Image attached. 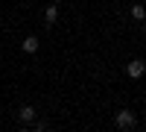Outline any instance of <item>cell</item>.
<instances>
[{
    "label": "cell",
    "mask_w": 146,
    "mask_h": 132,
    "mask_svg": "<svg viewBox=\"0 0 146 132\" xmlns=\"http://www.w3.org/2000/svg\"><path fill=\"white\" fill-rule=\"evenodd\" d=\"M114 123H117V129L129 132L131 126L137 123V121H135V112H129V109H120V112H117V117H114Z\"/></svg>",
    "instance_id": "obj_1"
},
{
    "label": "cell",
    "mask_w": 146,
    "mask_h": 132,
    "mask_svg": "<svg viewBox=\"0 0 146 132\" xmlns=\"http://www.w3.org/2000/svg\"><path fill=\"white\" fill-rule=\"evenodd\" d=\"M38 38H35V35H29V38H23V53H38Z\"/></svg>",
    "instance_id": "obj_4"
},
{
    "label": "cell",
    "mask_w": 146,
    "mask_h": 132,
    "mask_svg": "<svg viewBox=\"0 0 146 132\" xmlns=\"http://www.w3.org/2000/svg\"><path fill=\"white\" fill-rule=\"evenodd\" d=\"M18 121L21 123H35V109L32 106H21L18 109Z\"/></svg>",
    "instance_id": "obj_3"
},
{
    "label": "cell",
    "mask_w": 146,
    "mask_h": 132,
    "mask_svg": "<svg viewBox=\"0 0 146 132\" xmlns=\"http://www.w3.org/2000/svg\"><path fill=\"white\" fill-rule=\"evenodd\" d=\"M18 132H27V129H18Z\"/></svg>",
    "instance_id": "obj_8"
},
{
    "label": "cell",
    "mask_w": 146,
    "mask_h": 132,
    "mask_svg": "<svg viewBox=\"0 0 146 132\" xmlns=\"http://www.w3.org/2000/svg\"><path fill=\"white\" fill-rule=\"evenodd\" d=\"M143 70H146V65L140 62V59H135V62H129V68H126V74H129L131 79H140V76H143Z\"/></svg>",
    "instance_id": "obj_2"
},
{
    "label": "cell",
    "mask_w": 146,
    "mask_h": 132,
    "mask_svg": "<svg viewBox=\"0 0 146 132\" xmlns=\"http://www.w3.org/2000/svg\"><path fill=\"white\" fill-rule=\"evenodd\" d=\"M35 132H47V126H44V123H38V126H35Z\"/></svg>",
    "instance_id": "obj_7"
},
{
    "label": "cell",
    "mask_w": 146,
    "mask_h": 132,
    "mask_svg": "<svg viewBox=\"0 0 146 132\" xmlns=\"http://www.w3.org/2000/svg\"><path fill=\"white\" fill-rule=\"evenodd\" d=\"M131 15L140 21V18H146V9H143V6H131Z\"/></svg>",
    "instance_id": "obj_6"
},
{
    "label": "cell",
    "mask_w": 146,
    "mask_h": 132,
    "mask_svg": "<svg viewBox=\"0 0 146 132\" xmlns=\"http://www.w3.org/2000/svg\"><path fill=\"white\" fill-rule=\"evenodd\" d=\"M143 29H146V27H143Z\"/></svg>",
    "instance_id": "obj_10"
},
{
    "label": "cell",
    "mask_w": 146,
    "mask_h": 132,
    "mask_svg": "<svg viewBox=\"0 0 146 132\" xmlns=\"http://www.w3.org/2000/svg\"><path fill=\"white\" fill-rule=\"evenodd\" d=\"M44 18H47V21L53 23V21L58 18V9H56V6H47V12H44Z\"/></svg>",
    "instance_id": "obj_5"
},
{
    "label": "cell",
    "mask_w": 146,
    "mask_h": 132,
    "mask_svg": "<svg viewBox=\"0 0 146 132\" xmlns=\"http://www.w3.org/2000/svg\"><path fill=\"white\" fill-rule=\"evenodd\" d=\"M56 3H58V0H56Z\"/></svg>",
    "instance_id": "obj_9"
}]
</instances>
